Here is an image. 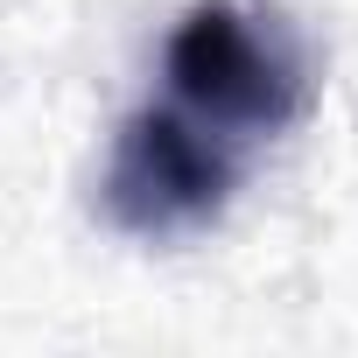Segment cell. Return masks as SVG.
Segmentation results:
<instances>
[{"instance_id":"obj_1","label":"cell","mask_w":358,"mask_h":358,"mask_svg":"<svg viewBox=\"0 0 358 358\" xmlns=\"http://www.w3.org/2000/svg\"><path fill=\"white\" fill-rule=\"evenodd\" d=\"M162 99L232 141L239 155H253L309 113V57L274 15L246 0H197L169 29Z\"/></svg>"},{"instance_id":"obj_2","label":"cell","mask_w":358,"mask_h":358,"mask_svg":"<svg viewBox=\"0 0 358 358\" xmlns=\"http://www.w3.org/2000/svg\"><path fill=\"white\" fill-rule=\"evenodd\" d=\"M239 176H246V155L232 141H218L211 127H197L190 113H176L162 99L120 120L99 204L134 239H176V232L211 225L232 204Z\"/></svg>"}]
</instances>
